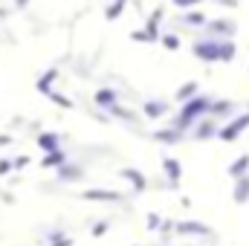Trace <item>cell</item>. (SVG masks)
Wrapping results in <instances>:
<instances>
[]
</instances>
